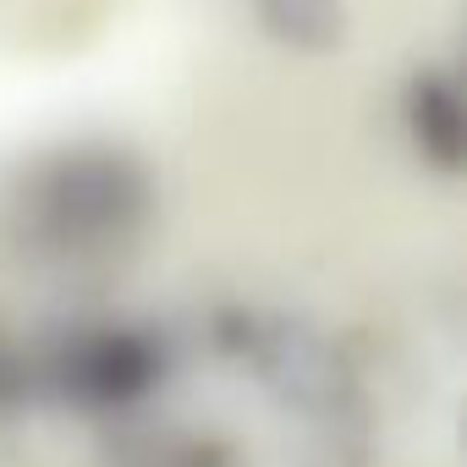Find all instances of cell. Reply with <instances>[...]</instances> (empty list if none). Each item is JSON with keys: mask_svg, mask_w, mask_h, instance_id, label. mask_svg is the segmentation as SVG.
<instances>
[{"mask_svg": "<svg viewBox=\"0 0 467 467\" xmlns=\"http://www.w3.org/2000/svg\"><path fill=\"white\" fill-rule=\"evenodd\" d=\"M209 347L237 368L281 418L303 423V467H363L368 462V407L341 341L265 303H225L209 319Z\"/></svg>", "mask_w": 467, "mask_h": 467, "instance_id": "cell-1", "label": "cell"}, {"mask_svg": "<svg viewBox=\"0 0 467 467\" xmlns=\"http://www.w3.org/2000/svg\"><path fill=\"white\" fill-rule=\"evenodd\" d=\"M160 187L143 154L121 143H61L28 160L6 192L12 237L56 265H88L132 248L154 220Z\"/></svg>", "mask_w": 467, "mask_h": 467, "instance_id": "cell-2", "label": "cell"}, {"mask_svg": "<svg viewBox=\"0 0 467 467\" xmlns=\"http://www.w3.org/2000/svg\"><path fill=\"white\" fill-rule=\"evenodd\" d=\"M34 358V396L56 401L78 418H138L160 401V390L176 374L171 336L149 319H72L50 341L28 347Z\"/></svg>", "mask_w": 467, "mask_h": 467, "instance_id": "cell-3", "label": "cell"}, {"mask_svg": "<svg viewBox=\"0 0 467 467\" xmlns=\"http://www.w3.org/2000/svg\"><path fill=\"white\" fill-rule=\"evenodd\" d=\"M401 132L418 165L434 176H462L467 171V88L451 61H418L412 78L401 83Z\"/></svg>", "mask_w": 467, "mask_h": 467, "instance_id": "cell-4", "label": "cell"}, {"mask_svg": "<svg viewBox=\"0 0 467 467\" xmlns=\"http://www.w3.org/2000/svg\"><path fill=\"white\" fill-rule=\"evenodd\" d=\"M248 12L286 56H336L352 34V0H248Z\"/></svg>", "mask_w": 467, "mask_h": 467, "instance_id": "cell-5", "label": "cell"}, {"mask_svg": "<svg viewBox=\"0 0 467 467\" xmlns=\"http://www.w3.org/2000/svg\"><path fill=\"white\" fill-rule=\"evenodd\" d=\"M132 462L138 467H231V451L214 440H198V434H171V440L160 434V440L138 445Z\"/></svg>", "mask_w": 467, "mask_h": 467, "instance_id": "cell-6", "label": "cell"}]
</instances>
